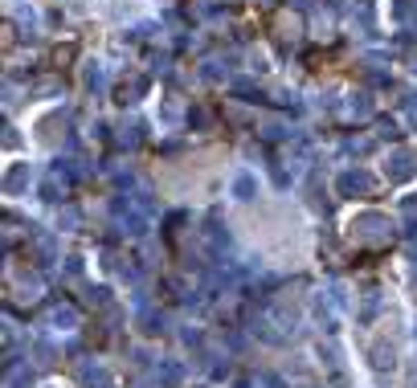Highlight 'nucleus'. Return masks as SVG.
<instances>
[{"label": "nucleus", "mask_w": 417, "mask_h": 388, "mask_svg": "<svg viewBox=\"0 0 417 388\" xmlns=\"http://www.w3.org/2000/svg\"><path fill=\"white\" fill-rule=\"evenodd\" d=\"M352 237H356L360 250H380V246H389L393 225H389V216L384 213H360L356 221H352Z\"/></svg>", "instance_id": "nucleus-1"}, {"label": "nucleus", "mask_w": 417, "mask_h": 388, "mask_svg": "<svg viewBox=\"0 0 417 388\" xmlns=\"http://www.w3.org/2000/svg\"><path fill=\"white\" fill-rule=\"evenodd\" d=\"M270 33H275L278 45H295L303 33H307V21H303L299 8L282 4V8H275V17H270Z\"/></svg>", "instance_id": "nucleus-2"}, {"label": "nucleus", "mask_w": 417, "mask_h": 388, "mask_svg": "<svg viewBox=\"0 0 417 388\" xmlns=\"http://www.w3.org/2000/svg\"><path fill=\"white\" fill-rule=\"evenodd\" d=\"M335 188H340V196H356V192L369 196L372 188H376V180H372L364 168H352V172H344L340 180H335Z\"/></svg>", "instance_id": "nucleus-3"}, {"label": "nucleus", "mask_w": 417, "mask_h": 388, "mask_svg": "<svg viewBox=\"0 0 417 388\" xmlns=\"http://www.w3.org/2000/svg\"><path fill=\"white\" fill-rule=\"evenodd\" d=\"M414 151H405V147H397L393 156H389V180H409L414 176Z\"/></svg>", "instance_id": "nucleus-4"}, {"label": "nucleus", "mask_w": 417, "mask_h": 388, "mask_svg": "<svg viewBox=\"0 0 417 388\" xmlns=\"http://www.w3.org/2000/svg\"><path fill=\"white\" fill-rule=\"evenodd\" d=\"M143 90H147V78H127V82H119V90H115V102L119 107H136L139 98H143Z\"/></svg>", "instance_id": "nucleus-5"}, {"label": "nucleus", "mask_w": 417, "mask_h": 388, "mask_svg": "<svg viewBox=\"0 0 417 388\" xmlns=\"http://www.w3.org/2000/svg\"><path fill=\"white\" fill-rule=\"evenodd\" d=\"M66 188H70V184H66L62 168H53V172L46 176V184H41V196H46V201H62V196H66Z\"/></svg>", "instance_id": "nucleus-6"}, {"label": "nucleus", "mask_w": 417, "mask_h": 388, "mask_svg": "<svg viewBox=\"0 0 417 388\" xmlns=\"http://www.w3.org/2000/svg\"><path fill=\"white\" fill-rule=\"evenodd\" d=\"M29 164H12V168H8V176H4V192H21V188H25V184H29Z\"/></svg>", "instance_id": "nucleus-7"}, {"label": "nucleus", "mask_w": 417, "mask_h": 388, "mask_svg": "<svg viewBox=\"0 0 417 388\" xmlns=\"http://www.w3.org/2000/svg\"><path fill=\"white\" fill-rule=\"evenodd\" d=\"M233 66V57H221V53H213V57H205V66H201V74L205 78H225Z\"/></svg>", "instance_id": "nucleus-8"}, {"label": "nucleus", "mask_w": 417, "mask_h": 388, "mask_svg": "<svg viewBox=\"0 0 417 388\" xmlns=\"http://www.w3.org/2000/svg\"><path fill=\"white\" fill-rule=\"evenodd\" d=\"M372 115V102H369V94H356L352 102H348V119H369Z\"/></svg>", "instance_id": "nucleus-9"}, {"label": "nucleus", "mask_w": 417, "mask_h": 388, "mask_svg": "<svg viewBox=\"0 0 417 388\" xmlns=\"http://www.w3.org/2000/svg\"><path fill=\"white\" fill-rule=\"evenodd\" d=\"M185 115V102H180V94H172L168 102H164V123H176Z\"/></svg>", "instance_id": "nucleus-10"}, {"label": "nucleus", "mask_w": 417, "mask_h": 388, "mask_svg": "<svg viewBox=\"0 0 417 388\" xmlns=\"http://www.w3.org/2000/svg\"><path fill=\"white\" fill-rule=\"evenodd\" d=\"M139 123H123V127H119V135H115V139H119V143H123V147H127V143H139Z\"/></svg>", "instance_id": "nucleus-11"}, {"label": "nucleus", "mask_w": 417, "mask_h": 388, "mask_svg": "<svg viewBox=\"0 0 417 388\" xmlns=\"http://www.w3.org/2000/svg\"><path fill=\"white\" fill-rule=\"evenodd\" d=\"M70 62H74V45H57V49H53V66H57V70H66Z\"/></svg>", "instance_id": "nucleus-12"}, {"label": "nucleus", "mask_w": 417, "mask_h": 388, "mask_svg": "<svg viewBox=\"0 0 417 388\" xmlns=\"http://www.w3.org/2000/svg\"><path fill=\"white\" fill-rule=\"evenodd\" d=\"M57 86H62V78H37L29 90H33V94H53Z\"/></svg>", "instance_id": "nucleus-13"}, {"label": "nucleus", "mask_w": 417, "mask_h": 388, "mask_svg": "<svg viewBox=\"0 0 417 388\" xmlns=\"http://www.w3.org/2000/svg\"><path fill=\"white\" fill-rule=\"evenodd\" d=\"M233 192H237L241 201H250V196H254V180H250V176H237V184H233Z\"/></svg>", "instance_id": "nucleus-14"}, {"label": "nucleus", "mask_w": 417, "mask_h": 388, "mask_svg": "<svg viewBox=\"0 0 417 388\" xmlns=\"http://www.w3.org/2000/svg\"><path fill=\"white\" fill-rule=\"evenodd\" d=\"M74 319H78V315H74V306H53V323H66V327H70Z\"/></svg>", "instance_id": "nucleus-15"}, {"label": "nucleus", "mask_w": 417, "mask_h": 388, "mask_svg": "<svg viewBox=\"0 0 417 388\" xmlns=\"http://www.w3.org/2000/svg\"><path fill=\"white\" fill-rule=\"evenodd\" d=\"M376 135H380V139H397V127H393V119H380V123H376Z\"/></svg>", "instance_id": "nucleus-16"}, {"label": "nucleus", "mask_w": 417, "mask_h": 388, "mask_svg": "<svg viewBox=\"0 0 417 388\" xmlns=\"http://www.w3.org/2000/svg\"><path fill=\"white\" fill-rule=\"evenodd\" d=\"M0 41H4V49L17 41V25H12V21H4V29H0Z\"/></svg>", "instance_id": "nucleus-17"}, {"label": "nucleus", "mask_w": 417, "mask_h": 388, "mask_svg": "<svg viewBox=\"0 0 417 388\" xmlns=\"http://www.w3.org/2000/svg\"><path fill=\"white\" fill-rule=\"evenodd\" d=\"M86 86H91V90L102 86V70H98V66H91V70H86Z\"/></svg>", "instance_id": "nucleus-18"}, {"label": "nucleus", "mask_w": 417, "mask_h": 388, "mask_svg": "<svg viewBox=\"0 0 417 388\" xmlns=\"http://www.w3.org/2000/svg\"><path fill=\"white\" fill-rule=\"evenodd\" d=\"M192 123H196V127H209V123H213V115H209V111H192Z\"/></svg>", "instance_id": "nucleus-19"}, {"label": "nucleus", "mask_w": 417, "mask_h": 388, "mask_svg": "<svg viewBox=\"0 0 417 388\" xmlns=\"http://www.w3.org/2000/svg\"><path fill=\"white\" fill-rule=\"evenodd\" d=\"M397 17H401V21H409V17H414V4H409V0H401V4H397Z\"/></svg>", "instance_id": "nucleus-20"}, {"label": "nucleus", "mask_w": 417, "mask_h": 388, "mask_svg": "<svg viewBox=\"0 0 417 388\" xmlns=\"http://www.w3.org/2000/svg\"><path fill=\"white\" fill-rule=\"evenodd\" d=\"M405 107H409V115L417 119V94H409V102H405Z\"/></svg>", "instance_id": "nucleus-21"}]
</instances>
